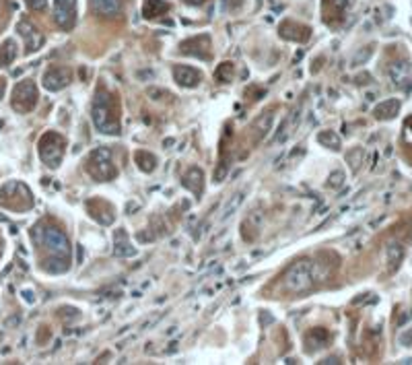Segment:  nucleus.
<instances>
[{"mask_svg": "<svg viewBox=\"0 0 412 365\" xmlns=\"http://www.w3.org/2000/svg\"><path fill=\"white\" fill-rule=\"evenodd\" d=\"M87 171L97 182H110L118 176V167L114 163V155L107 147H99L87 159Z\"/></svg>", "mask_w": 412, "mask_h": 365, "instance_id": "1", "label": "nucleus"}, {"mask_svg": "<svg viewBox=\"0 0 412 365\" xmlns=\"http://www.w3.org/2000/svg\"><path fill=\"white\" fill-rule=\"evenodd\" d=\"M285 289L291 293H305L309 291L315 281H313V262L311 260H297L287 272H285Z\"/></svg>", "mask_w": 412, "mask_h": 365, "instance_id": "2", "label": "nucleus"}, {"mask_svg": "<svg viewBox=\"0 0 412 365\" xmlns=\"http://www.w3.org/2000/svg\"><path fill=\"white\" fill-rule=\"evenodd\" d=\"M91 120H93L97 130L103 132V134H118L120 132V126H118V122L114 120V114H112L110 95L103 93V91H99L95 101H93Z\"/></svg>", "mask_w": 412, "mask_h": 365, "instance_id": "3", "label": "nucleus"}, {"mask_svg": "<svg viewBox=\"0 0 412 365\" xmlns=\"http://www.w3.org/2000/svg\"><path fill=\"white\" fill-rule=\"evenodd\" d=\"M64 149L66 140L58 132H46L39 140V157L50 169H56L64 159Z\"/></svg>", "mask_w": 412, "mask_h": 365, "instance_id": "4", "label": "nucleus"}, {"mask_svg": "<svg viewBox=\"0 0 412 365\" xmlns=\"http://www.w3.org/2000/svg\"><path fill=\"white\" fill-rule=\"evenodd\" d=\"M39 242L54 256H60V258H66V260L70 258V242L66 238V233L60 231L58 227H43L39 231Z\"/></svg>", "mask_w": 412, "mask_h": 365, "instance_id": "5", "label": "nucleus"}, {"mask_svg": "<svg viewBox=\"0 0 412 365\" xmlns=\"http://www.w3.org/2000/svg\"><path fill=\"white\" fill-rule=\"evenodd\" d=\"M37 103V87L33 81H21L13 91V110L27 114Z\"/></svg>", "mask_w": 412, "mask_h": 365, "instance_id": "6", "label": "nucleus"}, {"mask_svg": "<svg viewBox=\"0 0 412 365\" xmlns=\"http://www.w3.org/2000/svg\"><path fill=\"white\" fill-rule=\"evenodd\" d=\"M54 21L62 29H72L76 23V0H54Z\"/></svg>", "mask_w": 412, "mask_h": 365, "instance_id": "7", "label": "nucleus"}, {"mask_svg": "<svg viewBox=\"0 0 412 365\" xmlns=\"http://www.w3.org/2000/svg\"><path fill=\"white\" fill-rule=\"evenodd\" d=\"M72 83V70L66 66H52L43 75V87L48 91H62Z\"/></svg>", "mask_w": 412, "mask_h": 365, "instance_id": "8", "label": "nucleus"}, {"mask_svg": "<svg viewBox=\"0 0 412 365\" xmlns=\"http://www.w3.org/2000/svg\"><path fill=\"white\" fill-rule=\"evenodd\" d=\"M17 31L23 35L25 39V46H27V52H37L41 46H43V41H46V37H43L29 21H19V25H17Z\"/></svg>", "mask_w": 412, "mask_h": 365, "instance_id": "9", "label": "nucleus"}, {"mask_svg": "<svg viewBox=\"0 0 412 365\" xmlns=\"http://www.w3.org/2000/svg\"><path fill=\"white\" fill-rule=\"evenodd\" d=\"M173 79H176V83L180 85V87H184V89H194V87H198V85H200L202 75H200L196 68L180 64V66L173 68Z\"/></svg>", "mask_w": 412, "mask_h": 365, "instance_id": "10", "label": "nucleus"}, {"mask_svg": "<svg viewBox=\"0 0 412 365\" xmlns=\"http://www.w3.org/2000/svg\"><path fill=\"white\" fill-rule=\"evenodd\" d=\"M182 184H184V188L190 190L196 198H200L202 192H204V174H202V169H200V167L188 169L186 174H184V178H182Z\"/></svg>", "mask_w": 412, "mask_h": 365, "instance_id": "11", "label": "nucleus"}, {"mask_svg": "<svg viewBox=\"0 0 412 365\" xmlns=\"http://www.w3.org/2000/svg\"><path fill=\"white\" fill-rule=\"evenodd\" d=\"M387 72H389V79H392V83L400 87V85H404V83L410 79V75H412V66H410V62L400 60V62L389 64Z\"/></svg>", "mask_w": 412, "mask_h": 365, "instance_id": "12", "label": "nucleus"}, {"mask_svg": "<svg viewBox=\"0 0 412 365\" xmlns=\"http://www.w3.org/2000/svg\"><path fill=\"white\" fill-rule=\"evenodd\" d=\"M400 112V99H385L373 107V116L377 120H392Z\"/></svg>", "mask_w": 412, "mask_h": 365, "instance_id": "13", "label": "nucleus"}, {"mask_svg": "<svg viewBox=\"0 0 412 365\" xmlns=\"http://www.w3.org/2000/svg\"><path fill=\"white\" fill-rule=\"evenodd\" d=\"M91 7L101 17H118L122 13V0H91Z\"/></svg>", "mask_w": 412, "mask_h": 365, "instance_id": "14", "label": "nucleus"}, {"mask_svg": "<svg viewBox=\"0 0 412 365\" xmlns=\"http://www.w3.org/2000/svg\"><path fill=\"white\" fill-rule=\"evenodd\" d=\"M270 128H272V110H266L254 122V140H258V142L264 140V136L270 132Z\"/></svg>", "mask_w": 412, "mask_h": 365, "instance_id": "15", "label": "nucleus"}, {"mask_svg": "<svg viewBox=\"0 0 412 365\" xmlns=\"http://www.w3.org/2000/svg\"><path fill=\"white\" fill-rule=\"evenodd\" d=\"M243 198H245V192H235V194L225 202V206H223V212H221V223H225V221H229L233 214L239 210V206H241V202H243Z\"/></svg>", "mask_w": 412, "mask_h": 365, "instance_id": "16", "label": "nucleus"}, {"mask_svg": "<svg viewBox=\"0 0 412 365\" xmlns=\"http://www.w3.org/2000/svg\"><path fill=\"white\" fill-rule=\"evenodd\" d=\"M169 11V5L165 0H146L142 5V15L144 19H155V17H161Z\"/></svg>", "mask_w": 412, "mask_h": 365, "instance_id": "17", "label": "nucleus"}, {"mask_svg": "<svg viewBox=\"0 0 412 365\" xmlns=\"http://www.w3.org/2000/svg\"><path fill=\"white\" fill-rule=\"evenodd\" d=\"M385 256H387V268H389V270H396V268L400 266L402 258H404V248H402L398 242H392V244L387 246V250H385Z\"/></svg>", "mask_w": 412, "mask_h": 365, "instance_id": "18", "label": "nucleus"}, {"mask_svg": "<svg viewBox=\"0 0 412 365\" xmlns=\"http://www.w3.org/2000/svg\"><path fill=\"white\" fill-rule=\"evenodd\" d=\"M134 159H136L138 167L144 171V174H150V171H155V167H157V157L153 153H148V151H136Z\"/></svg>", "mask_w": 412, "mask_h": 365, "instance_id": "19", "label": "nucleus"}, {"mask_svg": "<svg viewBox=\"0 0 412 365\" xmlns=\"http://www.w3.org/2000/svg\"><path fill=\"white\" fill-rule=\"evenodd\" d=\"M15 58H17V44H15V39H7L0 46V66H9Z\"/></svg>", "mask_w": 412, "mask_h": 365, "instance_id": "20", "label": "nucleus"}, {"mask_svg": "<svg viewBox=\"0 0 412 365\" xmlns=\"http://www.w3.org/2000/svg\"><path fill=\"white\" fill-rule=\"evenodd\" d=\"M317 142L323 144V147H328V149H332V151H338V149L342 147V140H340V136L334 130H321L317 134Z\"/></svg>", "mask_w": 412, "mask_h": 365, "instance_id": "21", "label": "nucleus"}, {"mask_svg": "<svg viewBox=\"0 0 412 365\" xmlns=\"http://www.w3.org/2000/svg\"><path fill=\"white\" fill-rule=\"evenodd\" d=\"M326 338H328V332H326V330H323V328H313V330L305 336V345H311L309 351H315L317 347H321L323 342H326Z\"/></svg>", "mask_w": 412, "mask_h": 365, "instance_id": "22", "label": "nucleus"}, {"mask_svg": "<svg viewBox=\"0 0 412 365\" xmlns=\"http://www.w3.org/2000/svg\"><path fill=\"white\" fill-rule=\"evenodd\" d=\"M118 238V235H116ZM114 254L118 256V258H134L136 256V248L130 246L128 242H122L120 238L116 240V246H114Z\"/></svg>", "mask_w": 412, "mask_h": 365, "instance_id": "23", "label": "nucleus"}, {"mask_svg": "<svg viewBox=\"0 0 412 365\" xmlns=\"http://www.w3.org/2000/svg\"><path fill=\"white\" fill-rule=\"evenodd\" d=\"M43 268H46L48 272H54V274L66 272V270H68V260H66V258H60V256H56V258L43 262Z\"/></svg>", "mask_w": 412, "mask_h": 365, "instance_id": "24", "label": "nucleus"}, {"mask_svg": "<svg viewBox=\"0 0 412 365\" xmlns=\"http://www.w3.org/2000/svg\"><path fill=\"white\" fill-rule=\"evenodd\" d=\"M363 157H365V151H363V147H353L349 153H346V163H349V167L353 171H357L363 163Z\"/></svg>", "mask_w": 412, "mask_h": 365, "instance_id": "25", "label": "nucleus"}, {"mask_svg": "<svg viewBox=\"0 0 412 365\" xmlns=\"http://www.w3.org/2000/svg\"><path fill=\"white\" fill-rule=\"evenodd\" d=\"M235 75V66H233V62H223L219 68H216V81L219 83H229Z\"/></svg>", "mask_w": 412, "mask_h": 365, "instance_id": "26", "label": "nucleus"}, {"mask_svg": "<svg viewBox=\"0 0 412 365\" xmlns=\"http://www.w3.org/2000/svg\"><path fill=\"white\" fill-rule=\"evenodd\" d=\"M371 56H373V46H365V48H361V50L353 56L351 64H353V66H361V64H365Z\"/></svg>", "mask_w": 412, "mask_h": 365, "instance_id": "27", "label": "nucleus"}, {"mask_svg": "<svg viewBox=\"0 0 412 365\" xmlns=\"http://www.w3.org/2000/svg\"><path fill=\"white\" fill-rule=\"evenodd\" d=\"M301 112H303V105H299L297 110H293L291 116L285 120V124H287V128H289V132H295V128H297V124H299V120H301Z\"/></svg>", "mask_w": 412, "mask_h": 365, "instance_id": "28", "label": "nucleus"}, {"mask_svg": "<svg viewBox=\"0 0 412 365\" xmlns=\"http://www.w3.org/2000/svg\"><path fill=\"white\" fill-rule=\"evenodd\" d=\"M289 128H287V124H285V120L283 122H280V126H278V130L274 132V138H272V142L274 144H280V142H285L287 138H289Z\"/></svg>", "mask_w": 412, "mask_h": 365, "instance_id": "29", "label": "nucleus"}, {"mask_svg": "<svg viewBox=\"0 0 412 365\" xmlns=\"http://www.w3.org/2000/svg\"><path fill=\"white\" fill-rule=\"evenodd\" d=\"M328 186L330 188H342L344 186V171H332L328 178Z\"/></svg>", "mask_w": 412, "mask_h": 365, "instance_id": "30", "label": "nucleus"}, {"mask_svg": "<svg viewBox=\"0 0 412 365\" xmlns=\"http://www.w3.org/2000/svg\"><path fill=\"white\" fill-rule=\"evenodd\" d=\"M227 171H229V163L223 161V163L219 165V169H216V174H214V182H223V178L227 176Z\"/></svg>", "mask_w": 412, "mask_h": 365, "instance_id": "31", "label": "nucleus"}, {"mask_svg": "<svg viewBox=\"0 0 412 365\" xmlns=\"http://www.w3.org/2000/svg\"><path fill=\"white\" fill-rule=\"evenodd\" d=\"M46 3H48V0H25V5H27L31 11H41V9H46Z\"/></svg>", "mask_w": 412, "mask_h": 365, "instance_id": "32", "label": "nucleus"}, {"mask_svg": "<svg viewBox=\"0 0 412 365\" xmlns=\"http://www.w3.org/2000/svg\"><path fill=\"white\" fill-rule=\"evenodd\" d=\"M328 3H330L336 11H344L346 7H349V0H328Z\"/></svg>", "mask_w": 412, "mask_h": 365, "instance_id": "33", "label": "nucleus"}, {"mask_svg": "<svg viewBox=\"0 0 412 365\" xmlns=\"http://www.w3.org/2000/svg\"><path fill=\"white\" fill-rule=\"evenodd\" d=\"M155 75H153V70H136V79H153Z\"/></svg>", "mask_w": 412, "mask_h": 365, "instance_id": "34", "label": "nucleus"}, {"mask_svg": "<svg viewBox=\"0 0 412 365\" xmlns=\"http://www.w3.org/2000/svg\"><path fill=\"white\" fill-rule=\"evenodd\" d=\"M355 81H357L359 85H367V83H369V81H371V77H369V75H367V72H363V75H359V77H357Z\"/></svg>", "mask_w": 412, "mask_h": 365, "instance_id": "35", "label": "nucleus"}, {"mask_svg": "<svg viewBox=\"0 0 412 365\" xmlns=\"http://www.w3.org/2000/svg\"><path fill=\"white\" fill-rule=\"evenodd\" d=\"M23 299H25L27 304H33V302H35V297H33V291H27V289H25V291H23Z\"/></svg>", "mask_w": 412, "mask_h": 365, "instance_id": "36", "label": "nucleus"}, {"mask_svg": "<svg viewBox=\"0 0 412 365\" xmlns=\"http://www.w3.org/2000/svg\"><path fill=\"white\" fill-rule=\"evenodd\" d=\"M186 5H192V7H200V5H204L206 0H184Z\"/></svg>", "mask_w": 412, "mask_h": 365, "instance_id": "37", "label": "nucleus"}, {"mask_svg": "<svg viewBox=\"0 0 412 365\" xmlns=\"http://www.w3.org/2000/svg\"><path fill=\"white\" fill-rule=\"evenodd\" d=\"M321 363H326V365H332V363H340V359H338V357H328L326 361H321Z\"/></svg>", "mask_w": 412, "mask_h": 365, "instance_id": "38", "label": "nucleus"}, {"mask_svg": "<svg viewBox=\"0 0 412 365\" xmlns=\"http://www.w3.org/2000/svg\"><path fill=\"white\" fill-rule=\"evenodd\" d=\"M3 95H5V81L0 79V99H3Z\"/></svg>", "mask_w": 412, "mask_h": 365, "instance_id": "39", "label": "nucleus"}, {"mask_svg": "<svg viewBox=\"0 0 412 365\" xmlns=\"http://www.w3.org/2000/svg\"><path fill=\"white\" fill-rule=\"evenodd\" d=\"M173 142H176L173 138H167V140H163V147H169V144H173Z\"/></svg>", "mask_w": 412, "mask_h": 365, "instance_id": "40", "label": "nucleus"}]
</instances>
